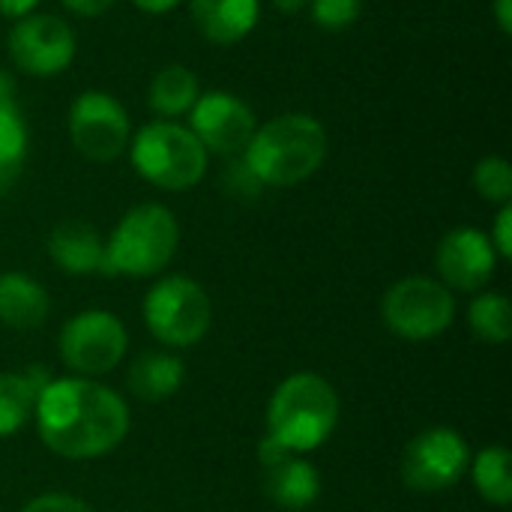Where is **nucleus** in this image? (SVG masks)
Returning a JSON list of instances; mask_svg holds the SVG:
<instances>
[{
    "label": "nucleus",
    "instance_id": "2f4dec72",
    "mask_svg": "<svg viewBox=\"0 0 512 512\" xmlns=\"http://www.w3.org/2000/svg\"><path fill=\"white\" fill-rule=\"evenodd\" d=\"M492 12H495V21H498L501 33H504V36H510L512 33V0H495V3H492Z\"/></svg>",
    "mask_w": 512,
    "mask_h": 512
},
{
    "label": "nucleus",
    "instance_id": "4be33fe9",
    "mask_svg": "<svg viewBox=\"0 0 512 512\" xmlns=\"http://www.w3.org/2000/svg\"><path fill=\"white\" fill-rule=\"evenodd\" d=\"M468 321L471 330L492 345H504L512 336V306L504 294L486 291L480 297H474L471 309H468Z\"/></svg>",
    "mask_w": 512,
    "mask_h": 512
},
{
    "label": "nucleus",
    "instance_id": "c756f323",
    "mask_svg": "<svg viewBox=\"0 0 512 512\" xmlns=\"http://www.w3.org/2000/svg\"><path fill=\"white\" fill-rule=\"evenodd\" d=\"M0 99H15V84H12V78H9L6 72H0ZM12 183H15V174H9V171L0 168V195H3Z\"/></svg>",
    "mask_w": 512,
    "mask_h": 512
},
{
    "label": "nucleus",
    "instance_id": "cd10ccee",
    "mask_svg": "<svg viewBox=\"0 0 512 512\" xmlns=\"http://www.w3.org/2000/svg\"><path fill=\"white\" fill-rule=\"evenodd\" d=\"M72 15H78V18H99V15H105L117 0H60Z\"/></svg>",
    "mask_w": 512,
    "mask_h": 512
},
{
    "label": "nucleus",
    "instance_id": "9d476101",
    "mask_svg": "<svg viewBox=\"0 0 512 512\" xmlns=\"http://www.w3.org/2000/svg\"><path fill=\"white\" fill-rule=\"evenodd\" d=\"M6 51L18 72L33 78H51L72 66L78 42L63 18L51 12H30L12 24L6 36Z\"/></svg>",
    "mask_w": 512,
    "mask_h": 512
},
{
    "label": "nucleus",
    "instance_id": "7c9ffc66",
    "mask_svg": "<svg viewBox=\"0 0 512 512\" xmlns=\"http://www.w3.org/2000/svg\"><path fill=\"white\" fill-rule=\"evenodd\" d=\"M180 3L183 0H132V6L141 9V12H147V15H165V12L177 9Z\"/></svg>",
    "mask_w": 512,
    "mask_h": 512
},
{
    "label": "nucleus",
    "instance_id": "a878e982",
    "mask_svg": "<svg viewBox=\"0 0 512 512\" xmlns=\"http://www.w3.org/2000/svg\"><path fill=\"white\" fill-rule=\"evenodd\" d=\"M21 512H93L84 501L72 495H39L30 504H24Z\"/></svg>",
    "mask_w": 512,
    "mask_h": 512
},
{
    "label": "nucleus",
    "instance_id": "7ed1b4c3",
    "mask_svg": "<svg viewBox=\"0 0 512 512\" xmlns=\"http://www.w3.org/2000/svg\"><path fill=\"white\" fill-rule=\"evenodd\" d=\"M339 423L336 390L312 372L285 378L267 408V435L291 453L318 450Z\"/></svg>",
    "mask_w": 512,
    "mask_h": 512
},
{
    "label": "nucleus",
    "instance_id": "b1692460",
    "mask_svg": "<svg viewBox=\"0 0 512 512\" xmlns=\"http://www.w3.org/2000/svg\"><path fill=\"white\" fill-rule=\"evenodd\" d=\"M309 12L321 30H348L363 15V0H309Z\"/></svg>",
    "mask_w": 512,
    "mask_h": 512
},
{
    "label": "nucleus",
    "instance_id": "6ab92c4d",
    "mask_svg": "<svg viewBox=\"0 0 512 512\" xmlns=\"http://www.w3.org/2000/svg\"><path fill=\"white\" fill-rule=\"evenodd\" d=\"M198 93H201L198 75L183 63H168L150 78L147 105L159 120H177V117L189 114Z\"/></svg>",
    "mask_w": 512,
    "mask_h": 512
},
{
    "label": "nucleus",
    "instance_id": "39448f33",
    "mask_svg": "<svg viewBox=\"0 0 512 512\" xmlns=\"http://www.w3.org/2000/svg\"><path fill=\"white\" fill-rule=\"evenodd\" d=\"M129 159L141 180L162 192H186L207 174L210 153L177 120H153L129 141Z\"/></svg>",
    "mask_w": 512,
    "mask_h": 512
},
{
    "label": "nucleus",
    "instance_id": "9b49d317",
    "mask_svg": "<svg viewBox=\"0 0 512 512\" xmlns=\"http://www.w3.org/2000/svg\"><path fill=\"white\" fill-rule=\"evenodd\" d=\"M471 465L465 438L456 429H429L402 453V480L411 492L435 495L453 489Z\"/></svg>",
    "mask_w": 512,
    "mask_h": 512
},
{
    "label": "nucleus",
    "instance_id": "423d86ee",
    "mask_svg": "<svg viewBox=\"0 0 512 512\" xmlns=\"http://www.w3.org/2000/svg\"><path fill=\"white\" fill-rule=\"evenodd\" d=\"M210 321V297L189 276H165L144 297V324L162 345L192 348L207 336Z\"/></svg>",
    "mask_w": 512,
    "mask_h": 512
},
{
    "label": "nucleus",
    "instance_id": "0eeeda50",
    "mask_svg": "<svg viewBox=\"0 0 512 512\" xmlns=\"http://www.w3.org/2000/svg\"><path fill=\"white\" fill-rule=\"evenodd\" d=\"M381 318L387 330H393L396 336L426 342L450 330L456 318V300L447 285L426 276H411L396 282L384 294Z\"/></svg>",
    "mask_w": 512,
    "mask_h": 512
},
{
    "label": "nucleus",
    "instance_id": "6e6552de",
    "mask_svg": "<svg viewBox=\"0 0 512 512\" xmlns=\"http://www.w3.org/2000/svg\"><path fill=\"white\" fill-rule=\"evenodd\" d=\"M126 327L117 315L90 309L72 315L60 330V360L78 378H99L126 357Z\"/></svg>",
    "mask_w": 512,
    "mask_h": 512
},
{
    "label": "nucleus",
    "instance_id": "a211bd4d",
    "mask_svg": "<svg viewBox=\"0 0 512 512\" xmlns=\"http://www.w3.org/2000/svg\"><path fill=\"white\" fill-rule=\"evenodd\" d=\"M51 381L45 366H30L27 372L0 375V438L15 435L36 411L42 387Z\"/></svg>",
    "mask_w": 512,
    "mask_h": 512
},
{
    "label": "nucleus",
    "instance_id": "bb28decb",
    "mask_svg": "<svg viewBox=\"0 0 512 512\" xmlns=\"http://www.w3.org/2000/svg\"><path fill=\"white\" fill-rule=\"evenodd\" d=\"M489 240H492V246H495L498 258L510 261L512 258V204H504V207L498 210V219H495V225H492Z\"/></svg>",
    "mask_w": 512,
    "mask_h": 512
},
{
    "label": "nucleus",
    "instance_id": "4468645a",
    "mask_svg": "<svg viewBox=\"0 0 512 512\" xmlns=\"http://www.w3.org/2000/svg\"><path fill=\"white\" fill-rule=\"evenodd\" d=\"M435 267L447 288L483 291L498 267V252L480 228H453L435 249Z\"/></svg>",
    "mask_w": 512,
    "mask_h": 512
},
{
    "label": "nucleus",
    "instance_id": "c85d7f7f",
    "mask_svg": "<svg viewBox=\"0 0 512 512\" xmlns=\"http://www.w3.org/2000/svg\"><path fill=\"white\" fill-rule=\"evenodd\" d=\"M39 0H0V15L9 18V21H18L30 12H36Z\"/></svg>",
    "mask_w": 512,
    "mask_h": 512
},
{
    "label": "nucleus",
    "instance_id": "2eb2a0df",
    "mask_svg": "<svg viewBox=\"0 0 512 512\" xmlns=\"http://www.w3.org/2000/svg\"><path fill=\"white\" fill-rule=\"evenodd\" d=\"M189 15L207 42L237 45L255 30L261 18V0H189Z\"/></svg>",
    "mask_w": 512,
    "mask_h": 512
},
{
    "label": "nucleus",
    "instance_id": "ddd939ff",
    "mask_svg": "<svg viewBox=\"0 0 512 512\" xmlns=\"http://www.w3.org/2000/svg\"><path fill=\"white\" fill-rule=\"evenodd\" d=\"M261 459V486L264 495L282 507V510H306L318 501L321 495V477L312 462H306L300 453L285 450L279 441L264 435L258 447Z\"/></svg>",
    "mask_w": 512,
    "mask_h": 512
},
{
    "label": "nucleus",
    "instance_id": "473e14b6",
    "mask_svg": "<svg viewBox=\"0 0 512 512\" xmlns=\"http://www.w3.org/2000/svg\"><path fill=\"white\" fill-rule=\"evenodd\" d=\"M273 6H276L279 12H285V15H294V12L306 9L309 0H273Z\"/></svg>",
    "mask_w": 512,
    "mask_h": 512
},
{
    "label": "nucleus",
    "instance_id": "1a4fd4ad",
    "mask_svg": "<svg viewBox=\"0 0 512 512\" xmlns=\"http://www.w3.org/2000/svg\"><path fill=\"white\" fill-rule=\"evenodd\" d=\"M69 141L87 162H114L132 141L126 108L105 90H84L69 105Z\"/></svg>",
    "mask_w": 512,
    "mask_h": 512
},
{
    "label": "nucleus",
    "instance_id": "5701e85b",
    "mask_svg": "<svg viewBox=\"0 0 512 512\" xmlns=\"http://www.w3.org/2000/svg\"><path fill=\"white\" fill-rule=\"evenodd\" d=\"M474 189L489 204L512 201V168L504 156H483L474 168Z\"/></svg>",
    "mask_w": 512,
    "mask_h": 512
},
{
    "label": "nucleus",
    "instance_id": "f257e3e1",
    "mask_svg": "<svg viewBox=\"0 0 512 512\" xmlns=\"http://www.w3.org/2000/svg\"><path fill=\"white\" fill-rule=\"evenodd\" d=\"M36 432L60 459H96L129 432L126 402L93 378H51L36 402Z\"/></svg>",
    "mask_w": 512,
    "mask_h": 512
},
{
    "label": "nucleus",
    "instance_id": "aec40b11",
    "mask_svg": "<svg viewBox=\"0 0 512 512\" xmlns=\"http://www.w3.org/2000/svg\"><path fill=\"white\" fill-rule=\"evenodd\" d=\"M126 387L141 402H165L183 387V363L171 354H141L129 366Z\"/></svg>",
    "mask_w": 512,
    "mask_h": 512
},
{
    "label": "nucleus",
    "instance_id": "dca6fc26",
    "mask_svg": "<svg viewBox=\"0 0 512 512\" xmlns=\"http://www.w3.org/2000/svg\"><path fill=\"white\" fill-rule=\"evenodd\" d=\"M48 255L69 276L102 273L105 240L99 237V231L93 225L69 219V222H60L48 234Z\"/></svg>",
    "mask_w": 512,
    "mask_h": 512
},
{
    "label": "nucleus",
    "instance_id": "f3484780",
    "mask_svg": "<svg viewBox=\"0 0 512 512\" xmlns=\"http://www.w3.org/2000/svg\"><path fill=\"white\" fill-rule=\"evenodd\" d=\"M48 318L45 288L24 273H0V324L12 330H36Z\"/></svg>",
    "mask_w": 512,
    "mask_h": 512
},
{
    "label": "nucleus",
    "instance_id": "393cba45",
    "mask_svg": "<svg viewBox=\"0 0 512 512\" xmlns=\"http://www.w3.org/2000/svg\"><path fill=\"white\" fill-rule=\"evenodd\" d=\"M222 186L228 189V192H237V195H258L264 186L255 180V174L249 171V165L243 162V156L237 159V156H231V162H228V171L222 174Z\"/></svg>",
    "mask_w": 512,
    "mask_h": 512
},
{
    "label": "nucleus",
    "instance_id": "20e7f679",
    "mask_svg": "<svg viewBox=\"0 0 512 512\" xmlns=\"http://www.w3.org/2000/svg\"><path fill=\"white\" fill-rule=\"evenodd\" d=\"M180 243V225L162 204H138L111 231L105 243L102 273L105 276H153L162 273Z\"/></svg>",
    "mask_w": 512,
    "mask_h": 512
},
{
    "label": "nucleus",
    "instance_id": "412c9836",
    "mask_svg": "<svg viewBox=\"0 0 512 512\" xmlns=\"http://www.w3.org/2000/svg\"><path fill=\"white\" fill-rule=\"evenodd\" d=\"M474 486L483 501L507 507L512 501V456L504 447H489L474 459Z\"/></svg>",
    "mask_w": 512,
    "mask_h": 512
},
{
    "label": "nucleus",
    "instance_id": "f8f14e48",
    "mask_svg": "<svg viewBox=\"0 0 512 512\" xmlns=\"http://www.w3.org/2000/svg\"><path fill=\"white\" fill-rule=\"evenodd\" d=\"M258 129L255 111L228 90L198 93L189 108V132L213 156H243Z\"/></svg>",
    "mask_w": 512,
    "mask_h": 512
},
{
    "label": "nucleus",
    "instance_id": "f03ea898",
    "mask_svg": "<svg viewBox=\"0 0 512 512\" xmlns=\"http://www.w3.org/2000/svg\"><path fill=\"white\" fill-rule=\"evenodd\" d=\"M327 129L303 111H288L255 129L243 162L261 186L288 189L321 171L327 162Z\"/></svg>",
    "mask_w": 512,
    "mask_h": 512
}]
</instances>
